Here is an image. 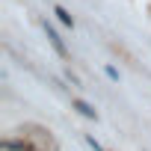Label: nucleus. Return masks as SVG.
Segmentation results:
<instances>
[{
	"label": "nucleus",
	"instance_id": "7ed1b4c3",
	"mask_svg": "<svg viewBox=\"0 0 151 151\" xmlns=\"http://www.w3.org/2000/svg\"><path fill=\"white\" fill-rule=\"evenodd\" d=\"M53 15H56V18H59V21H62L65 27H74V18L68 15V9H62V6H56V9H53Z\"/></svg>",
	"mask_w": 151,
	"mask_h": 151
},
{
	"label": "nucleus",
	"instance_id": "f257e3e1",
	"mask_svg": "<svg viewBox=\"0 0 151 151\" xmlns=\"http://www.w3.org/2000/svg\"><path fill=\"white\" fill-rule=\"evenodd\" d=\"M45 33H47V39H50V45H53V50H56V53H59V56L65 59V56H68V50H65V45H62V39L56 36V30H53L50 24H45Z\"/></svg>",
	"mask_w": 151,
	"mask_h": 151
},
{
	"label": "nucleus",
	"instance_id": "20e7f679",
	"mask_svg": "<svg viewBox=\"0 0 151 151\" xmlns=\"http://www.w3.org/2000/svg\"><path fill=\"white\" fill-rule=\"evenodd\" d=\"M0 148H3V151H30V148H27V145H21V142H3Z\"/></svg>",
	"mask_w": 151,
	"mask_h": 151
},
{
	"label": "nucleus",
	"instance_id": "39448f33",
	"mask_svg": "<svg viewBox=\"0 0 151 151\" xmlns=\"http://www.w3.org/2000/svg\"><path fill=\"white\" fill-rule=\"evenodd\" d=\"M86 142H89V145H92V148H95V151H104V148H101V145H98V139H95V136H86Z\"/></svg>",
	"mask_w": 151,
	"mask_h": 151
},
{
	"label": "nucleus",
	"instance_id": "f03ea898",
	"mask_svg": "<svg viewBox=\"0 0 151 151\" xmlns=\"http://www.w3.org/2000/svg\"><path fill=\"white\" fill-rule=\"evenodd\" d=\"M74 110H77L80 116H86V119H98V113H95V107H89L86 101H74Z\"/></svg>",
	"mask_w": 151,
	"mask_h": 151
}]
</instances>
